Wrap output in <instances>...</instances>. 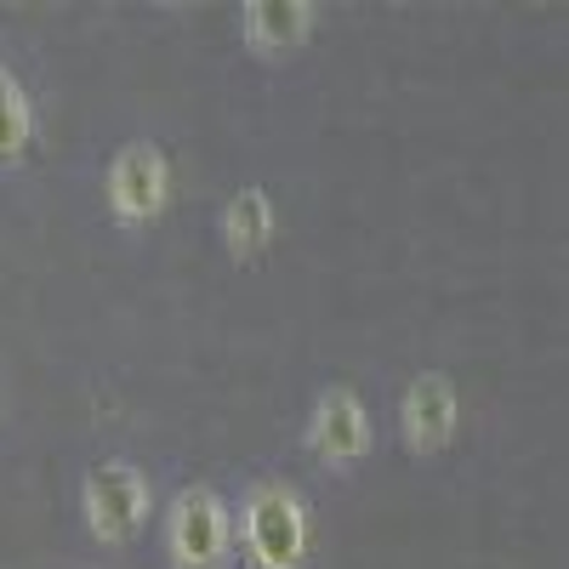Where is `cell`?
Here are the masks:
<instances>
[{
	"mask_svg": "<svg viewBox=\"0 0 569 569\" xmlns=\"http://www.w3.org/2000/svg\"><path fill=\"white\" fill-rule=\"evenodd\" d=\"M302 445H308V456H313V461L337 467V472L365 467V461H370V450H376V421H370V405H365L348 382L325 388V393L313 399V410H308Z\"/></svg>",
	"mask_w": 569,
	"mask_h": 569,
	"instance_id": "4",
	"label": "cell"
},
{
	"mask_svg": "<svg viewBox=\"0 0 569 569\" xmlns=\"http://www.w3.org/2000/svg\"><path fill=\"white\" fill-rule=\"evenodd\" d=\"M461 433V388L445 370H421L399 393V439L410 456H445Z\"/></svg>",
	"mask_w": 569,
	"mask_h": 569,
	"instance_id": "5",
	"label": "cell"
},
{
	"mask_svg": "<svg viewBox=\"0 0 569 569\" xmlns=\"http://www.w3.org/2000/svg\"><path fill=\"white\" fill-rule=\"evenodd\" d=\"M34 142V109H29V91L12 69H0V171L23 166Z\"/></svg>",
	"mask_w": 569,
	"mask_h": 569,
	"instance_id": "9",
	"label": "cell"
},
{
	"mask_svg": "<svg viewBox=\"0 0 569 569\" xmlns=\"http://www.w3.org/2000/svg\"><path fill=\"white\" fill-rule=\"evenodd\" d=\"M240 552V518L211 485L177 490L166 512V558L171 569H228V558Z\"/></svg>",
	"mask_w": 569,
	"mask_h": 569,
	"instance_id": "2",
	"label": "cell"
},
{
	"mask_svg": "<svg viewBox=\"0 0 569 569\" xmlns=\"http://www.w3.org/2000/svg\"><path fill=\"white\" fill-rule=\"evenodd\" d=\"M222 240H228V257L233 262H257L273 240H279V206L268 188H240L228 206H222Z\"/></svg>",
	"mask_w": 569,
	"mask_h": 569,
	"instance_id": "8",
	"label": "cell"
},
{
	"mask_svg": "<svg viewBox=\"0 0 569 569\" xmlns=\"http://www.w3.org/2000/svg\"><path fill=\"white\" fill-rule=\"evenodd\" d=\"M319 7L313 0H246L240 7V40L257 58H291L313 40Z\"/></svg>",
	"mask_w": 569,
	"mask_h": 569,
	"instance_id": "7",
	"label": "cell"
},
{
	"mask_svg": "<svg viewBox=\"0 0 569 569\" xmlns=\"http://www.w3.org/2000/svg\"><path fill=\"white\" fill-rule=\"evenodd\" d=\"M80 507H86V530L103 547H126V541L142 536V525H149L154 490L131 461H98L80 485Z\"/></svg>",
	"mask_w": 569,
	"mask_h": 569,
	"instance_id": "3",
	"label": "cell"
},
{
	"mask_svg": "<svg viewBox=\"0 0 569 569\" xmlns=\"http://www.w3.org/2000/svg\"><path fill=\"white\" fill-rule=\"evenodd\" d=\"M171 206V160L154 142H126L109 160V211L120 228H149Z\"/></svg>",
	"mask_w": 569,
	"mask_h": 569,
	"instance_id": "6",
	"label": "cell"
},
{
	"mask_svg": "<svg viewBox=\"0 0 569 569\" xmlns=\"http://www.w3.org/2000/svg\"><path fill=\"white\" fill-rule=\"evenodd\" d=\"M240 563L246 569H308L313 563V512L297 485L257 479L240 501Z\"/></svg>",
	"mask_w": 569,
	"mask_h": 569,
	"instance_id": "1",
	"label": "cell"
}]
</instances>
